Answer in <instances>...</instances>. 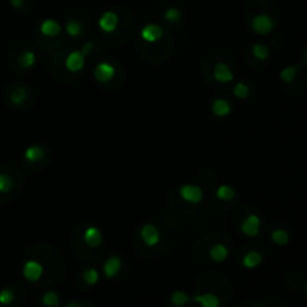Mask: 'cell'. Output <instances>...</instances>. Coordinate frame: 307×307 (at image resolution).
Wrapping results in <instances>:
<instances>
[{
	"label": "cell",
	"instance_id": "cell-5",
	"mask_svg": "<svg viewBox=\"0 0 307 307\" xmlns=\"http://www.w3.org/2000/svg\"><path fill=\"white\" fill-rule=\"evenodd\" d=\"M141 240L144 241V244L147 247H155L161 241V232H159V229L155 225L145 223L141 228Z\"/></svg>",
	"mask_w": 307,
	"mask_h": 307
},
{
	"label": "cell",
	"instance_id": "cell-13",
	"mask_svg": "<svg viewBox=\"0 0 307 307\" xmlns=\"http://www.w3.org/2000/svg\"><path fill=\"white\" fill-rule=\"evenodd\" d=\"M232 111V105L229 104V100L223 99V97H218L212 102V113L219 117V119H225L231 114Z\"/></svg>",
	"mask_w": 307,
	"mask_h": 307
},
{
	"label": "cell",
	"instance_id": "cell-17",
	"mask_svg": "<svg viewBox=\"0 0 307 307\" xmlns=\"http://www.w3.org/2000/svg\"><path fill=\"white\" fill-rule=\"evenodd\" d=\"M263 260H264L263 255H261L260 252H257V250H250V252H247V253L243 257L241 265H243L244 268H247V270H253V268H257L258 265H261Z\"/></svg>",
	"mask_w": 307,
	"mask_h": 307
},
{
	"label": "cell",
	"instance_id": "cell-34",
	"mask_svg": "<svg viewBox=\"0 0 307 307\" xmlns=\"http://www.w3.org/2000/svg\"><path fill=\"white\" fill-rule=\"evenodd\" d=\"M9 2L15 9H21L24 6V3H26V0H9Z\"/></svg>",
	"mask_w": 307,
	"mask_h": 307
},
{
	"label": "cell",
	"instance_id": "cell-8",
	"mask_svg": "<svg viewBox=\"0 0 307 307\" xmlns=\"http://www.w3.org/2000/svg\"><path fill=\"white\" fill-rule=\"evenodd\" d=\"M97 26L105 33H113L119 26V15L114 11H107L100 15Z\"/></svg>",
	"mask_w": 307,
	"mask_h": 307
},
{
	"label": "cell",
	"instance_id": "cell-35",
	"mask_svg": "<svg viewBox=\"0 0 307 307\" xmlns=\"http://www.w3.org/2000/svg\"><path fill=\"white\" fill-rule=\"evenodd\" d=\"M63 307H84L81 303H78V301H71V303H66Z\"/></svg>",
	"mask_w": 307,
	"mask_h": 307
},
{
	"label": "cell",
	"instance_id": "cell-11",
	"mask_svg": "<svg viewBox=\"0 0 307 307\" xmlns=\"http://www.w3.org/2000/svg\"><path fill=\"white\" fill-rule=\"evenodd\" d=\"M164 36V29L159 24L150 23L141 29V38L145 42H158Z\"/></svg>",
	"mask_w": 307,
	"mask_h": 307
},
{
	"label": "cell",
	"instance_id": "cell-2",
	"mask_svg": "<svg viewBox=\"0 0 307 307\" xmlns=\"http://www.w3.org/2000/svg\"><path fill=\"white\" fill-rule=\"evenodd\" d=\"M178 193H180V198L189 204H199L204 198L202 189L196 184H183L180 186Z\"/></svg>",
	"mask_w": 307,
	"mask_h": 307
},
{
	"label": "cell",
	"instance_id": "cell-15",
	"mask_svg": "<svg viewBox=\"0 0 307 307\" xmlns=\"http://www.w3.org/2000/svg\"><path fill=\"white\" fill-rule=\"evenodd\" d=\"M196 304L201 307H220L222 301H220L219 295L215 292H206V294H198L192 298Z\"/></svg>",
	"mask_w": 307,
	"mask_h": 307
},
{
	"label": "cell",
	"instance_id": "cell-26",
	"mask_svg": "<svg viewBox=\"0 0 307 307\" xmlns=\"http://www.w3.org/2000/svg\"><path fill=\"white\" fill-rule=\"evenodd\" d=\"M271 241L274 243V244H277V246H285V244H288V241H289V234H288V231H285V229H274L273 232H271Z\"/></svg>",
	"mask_w": 307,
	"mask_h": 307
},
{
	"label": "cell",
	"instance_id": "cell-25",
	"mask_svg": "<svg viewBox=\"0 0 307 307\" xmlns=\"http://www.w3.org/2000/svg\"><path fill=\"white\" fill-rule=\"evenodd\" d=\"M41 303L45 307H60V297L54 291H46L41 298Z\"/></svg>",
	"mask_w": 307,
	"mask_h": 307
},
{
	"label": "cell",
	"instance_id": "cell-27",
	"mask_svg": "<svg viewBox=\"0 0 307 307\" xmlns=\"http://www.w3.org/2000/svg\"><path fill=\"white\" fill-rule=\"evenodd\" d=\"M100 279V274L96 268H86L83 271V280L87 283L88 286H94Z\"/></svg>",
	"mask_w": 307,
	"mask_h": 307
},
{
	"label": "cell",
	"instance_id": "cell-31",
	"mask_svg": "<svg viewBox=\"0 0 307 307\" xmlns=\"http://www.w3.org/2000/svg\"><path fill=\"white\" fill-rule=\"evenodd\" d=\"M15 300V294L11 288H3L0 291V306H11Z\"/></svg>",
	"mask_w": 307,
	"mask_h": 307
},
{
	"label": "cell",
	"instance_id": "cell-1",
	"mask_svg": "<svg viewBox=\"0 0 307 307\" xmlns=\"http://www.w3.org/2000/svg\"><path fill=\"white\" fill-rule=\"evenodd\" d=\"M250 26H252V30H253L257 35H261V36L270 35V33L274 30V27H276L274 20H273L270 15H267V14H258V15H255V17L252 18V21H250Z\"/></svg>",
	"mask_w": 307,
	"mask_h": 307
},
{
	"label": "cell",
	"instance_id": "cell-29",
	"mask_svg": "<svg viewBox=\"0 0 307 307\" xmlns=\"http://www.w3.org/2000/svg\"><path fill=\"white\" fill-rule=\"evenodd\" d=\"M164 18H165L170 24H177V23H180V20H181V11H180L178 8H176V6H171V8H168V9L164 12Z\"/></svg>",
	"mask_w": 307,
	"mask_h": 307
},
{
	"label": "cell",
	"instance_id": "cell-16",
	"mask_svg": "<svg viewBox=\"0 0 307 307\" xmlns=\"http://www.w3.org/2000/svg\"><path fill=\"white\" fill-rule=\"evenodd\" d=\"M209 255H210V258H212L215 263H225V261L228 260V257H229V249H228L225 244H222V243H216V244H213V246L210 247Z\"/></svg>",
	"mask_w": 307,
	"mask_h": 307
},
{
	"label": "cell",
	"instance_id": "cell-24",
	"mask_svg": "<svg viewBox=\"0 0 307 307\" xmlns=\"http://www.w3.org/2000/svg\"><path fill=\"white\" fill-rule=\"evenodd\" d=\"M298 69H300V66H286V68H283L280 71V80L285 84H291L295 80V77L298 74Z\"/></svg>",
	"mask_w": 307,
	"mask_h": 307
},
{
	"label": "cell",
	"instance_id": "cell-37",
	"mask_svg": "<svg viewBox=\"0 0 307 307\" xmlns=\"http://www.w3.org/2000/svg\"><path fill=\"white\" fill-rule=\"evenodd\" d=\"M257 307H267V306H264V304H260V306H257Z\"/></svg>",
	"mask_w": 307,
	"mask_h": 307
},
{
	"label": "cell",
	"instance_id": "cell-38",
	"mask_svg": "<svg viewBox=\"0 0 307 307\" xmlns=\"http://www.w3.org/2000/svg\"><path fill=\"white\" fill-rule=\"evenodd\" d=\"M306 292H307V285H306Z\"/></svg>",
	"mask_w": 307,
	"mask_h": 307
},
{
	"label": "cell",
	"instance_id": "cell-12",
	"mask_svg": "<svg viewBox=\"0 0 307 307\" xmlns=\"http://www.w3.org/2000/svg\"><path fill=\"white\" fill-rule=\"evenodd\" d=\"M83 240H84V243L87 244L88 247L96 249V247H99V246L102 244L104 235H102V232H100L99 228H96V226H87V228L84 229Z\"/></svg>",
	"mask_w": 307,
	"mask_h": 307
},
{
	"label": "cell",
	"instance_id": "cell-6",
	"mask_svg": "<svg viewBox=\"0 0 307 307\" xmlns=\"http://www.w3.org/2000/svg\"><path fill=\"white\" fill-rule=\"evenodd\" d=\"M241 232L246 237H257L261 231V218L258 215H249L240 225Z\"/></svg>",
	"mask_w": 307,
	"mask_h": 307
},
{
	"label": "cell",
	"instance_id": "cell-28",
	"mask_svg": "<svg viewBox=\"0 0 307 307\" xmlns=\"http://www.w3.org/2000/svg\"><path fill=\"white\" fill-rule=\"evenodd\" d=\"M252 56L257 59V60H267L270 57V48L264 44H255L252 46Z\"/></svg>",
	"mask_w": 307,
	"mask_h": 307
},
{
	"label": "cell",
	"instance_id": "cell-22",
	"mask_svg": "<svg viewBox=\"0 0 307 307\" xmlns=\"http://www.w3.org/2000/svg\"><path fill=\"white\" fill-rule=\"evenodd\" d=\"M18 63H20V66H21L23 69H30V68H33L35 63H36V54H35L33 51L27 49V51H24V53L20 56Z\"/></svg>",
	"mask_w": 307,
	"mask_h": 307
},
{
	"label": "cell",
	"instance_id": "cell-3",
	"mask_svg": "<svg viewBox=\"0 0 307 307\" xmlns=\"http://www.w3.org/2000/svg\"><path fill=\"white\" fill-rule=\"evenodd\" d=\"M65 66H66V69H68L69 72L77 74V72L83 71L84 66H86V56H84L80 49H74V51H71V53L66 56V59H65Z\"/></svg>",
	"mask_w": 307,
	"mask_h": 307
},
{
	"label": "cell",
	"instance_id": "cell-30",
	"mask_svg": "<svg viewBox=\"0 0 307 307\" xmlns=\"http://www.w3.org/2000/svg\"><path fill=\"white\" fill-rule=\"evenodd\" d=\"M14 178L8 174H0V193H9L14 189Z\"/></svg>",
	"mask_w": 307,
	"mask_h": 307
},
{
	"label": "cell",
	"instance_id": "cell-36",
	"mask_svg": "<svg viewBox=\"0 0 307 307\" xmlns=\"http://www.w3.org/2000/svg\"><path fill=\"white\" fill-rule=\"evenodd\" d=\"M304 57H306V62H307V49L304 51Z\"/></svg>",
	"mask_w": 307,
	"mask_h": 307
},
{
	"label": "cell",
	"instance_id": "cell-10",
	"mask_svg": "<svg viewBox=\"0 0 307 307\" xmlns=\"http://www.w3.org/2000/svg\"><path fill=\"white\" fill-rule=\"evenodd\" d=\"M213 77L220 84H228V83L234 81V72H232V69L226 63H223V62H218L215 65Z\"/></svg>",
	"mask_w": 307,
	"mask_h": 307
},
{
	"label": "cell",
	"instance_id": "cell-14",
	"mask_svg": "<svg viewBox=\"0 0 307 307\" xmlns=\"http://www.w3.org/2000/svg\"><path fill=\"white\" fill-rule=\"evenodd\" d=\"M39 32H41L44 36H46V38H56V36H59V35L62 33V26H60L56 20L46 18V20H44V21L41 23Z\"/></svg>",
	"mask_w": 307,
	"mask_h": 307
},
{
	"label": "cell",
	"instance_id": "cell-23",
	"mask_svg": "<svg viewBox=\"0 0 307 307\" xmlns=\"http://www.w3.org/2000/svg\"><path fill=\"white\" fill-rule=\"evenodd\" d=\"M190 300H192L190 295L186 294L184 291H174V292L171 294V297H170L171 304L176 307H184Z\"/></svg>",
	"mask_w": 307,
	"mask_h": 307
},
{
	"label": "cell",
	"instance_id": "cell-7",
	"mask_svg": "<svg viewBox=\"0 0 307 307\" xmlns=\"http://www.w3.org/2000/svg\"><path fill=\"white\" fill-rule=\"evenodd\" d=\"M116 75V68L108 63V62H100L96 65L93 77L97 83H108L110 80H113Z\"/></svg>",
	"mask_w": 307,
	"mask_h": 307
},
{
	"label": "cell",
	"instance_id": "cell-19",
	"mask_svg": "<svg viewBox=\"0 0 307 307\" xmlns=\"http://www.w3.org/2000/svg\"><path fill=\"white\" fill-rule=\"evenodd\" d=\"M27 99H29V90L26 87H15L11 93V102L15 107L23 105Z\"/></svg>",
	"mask_w": 307,
	"mask_h": 307
},
{
	"label": "cell",
	"instance_id": "cell-21",
	"mask_svg": "<svg viewBox=\"0 0 307 307\" xmlns=\"http://www.w3.org/2000/svg\"><path fill=\"white\" fill-rule=\"evenodd\" d=\"M235 189L229 184H220L219 187L216 189V196L220 201H231L235 198Z\"/></svg>",
	"mask_w": 307,
	"mask_h": 307
},
{
	"label": "cell",
	"instance_id": "cell-33",
	"mask_svg": "<svg viewBox=\"0 0 307 307\" xmlns=\"http://www.w3.org/2000/svg\"><path fill=\"white\" fill-rule=\"evenodd\" d=\"M91 49H93V42H86V44L83 45V48H81V53L84 56H87V54H90Z\"/></svg>",
	"mask_w": 307,
	"mask_h": 307
},
{
	"label": "cell",
	"instance_id": "cell-9",
	"mask_svg": "<svg viewBox=\"0 0 307 307\" xmlns=\"http://www.w3.org/2000/svg\"><path fill=\"white\" fill-rule=\"evenodd\" d=\"M123 268V261L120 257L117 255H111L105 263H104V267H102V271H104V276L107 279H114L116 276L120 274Z\"/></svg>",
	"mask_w": 307,
	"mask_h": 307
},
{
	"label": "cell",
	"instance_id": "cell-32",
	"mask_svg": "<svg viewBox=\"0 0 307 307\" xmlns=\"http://www.w3.org/2000/svg\"><path fill=\"white\" fill-rule=\"evenodd\" d=\"M232 93L237 99H246L250 93V88L246 83H237L232 88Z\"/></svg>",
	"mask_w": 307,
	"mask_h": 307
},
{
	"label": "cell",
	"instance_id": "cell-18",
	"mask_svg": "<svg viewBox=\"0 0 307 307\" xmlns=\"http://www.w3.org/2000/svg\"><path fill=\"white\" fill-rule=\"evenodd\" d=\"M44 148L41 145H30L24 150V159L27 162H39L44 159Z\"/></svg>",
	"mask_w": 307,
	"mask_h": 307
},
{
	"label": "cell",
	"instance_id": "cell-4",
	"mask_svg": "<svg viewBox=\"0 0 307 307\" xmlns=\"http://www.w3.org/2000/svg\"><path fill=\"white\" fill-rule=\"evenodd\" d=\"M23 276L29 282H38L44 276V267L36 260H29L23 264Z\"/></svg>",
	"mask_w": 307,
	"mask_h": 307
},
{
	"label": "cell",
	"instance_id": "cell-20",
	"mask_svg": "<svg viewBox=\"0 0 307 307\" xmlns=\"http://www.w3.org/2000/svg\"><path fill=\"white\" fill-rule=\"evenodd\" d=\"M65 30L71 38H80L83 35V32H84L83 24L80 21H77V20H68L66 26H65Z\"/></svg>",
	"mask_w": 307,
	"mask_h": 307
}]
</instances>
